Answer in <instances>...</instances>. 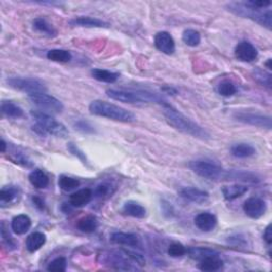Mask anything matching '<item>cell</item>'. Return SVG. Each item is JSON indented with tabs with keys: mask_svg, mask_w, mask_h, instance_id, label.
Here are the masks:
<instances>
[{
	"mask_svg": "<svg viewBox=\"0 0 272 272\" xmlns=\"http://www.w3.org/2000/svg\"><path fill=\"white\" fill-rule=\"evenodd\" d=\"M218 93L223 97H232L237 93V88L235 84L228 80H224L219 83L218 89H217Z\"/></svg>",
	"mask_w": 272,
	"mask_h": 272,
	"instance_id": "cell-37",
	"label": "cell"
},
{
	"mask_svg": "<svg viewBox=\"0 0 272 272\" xmlns=\"http://www.w3.org/2000/svg\"><path fill=\"white\" fill-rule=\"evenodd\" d=\"M32 25H33L34 30H36L37 32H40V33L44 34L47 37L53 38V37H56L58 35L57 29L54 28L50 23H48V21L45 18L36 17L33 20V23H32Z\"/></svg>",
	"mask_w": 272,
	"mask_h": 272,
	"instance_id": "cell-21",
	"label": "cell"
},
{
	"mask_svg": "<svg viewBox=\"0 0 272 272\" xmlns=\"http://www.w3.org/2000/svg\"><path fill=\"white\" fill-rule=\"evenodd\" d=\"M163 115H164L169 126L184 134L190 135L201 140H208L211 138L210 133L203 127L195 123L192 119L188 118L187 116H185L169 103L163 106Z\"/></svg>",
	"mask_w": 272,
	"mask_h": 272,
	"instance_id": "cell-1",
	"label": "cell"
},
{
	"mask_svg": "<svg viewBox=\"0 0 272 272\" xmlns=\"http://www.w3.org/2000/svg\"><path fill=\"white\" fill-rule=\"evenodd\" d=\"M46 57L49 61L57 63H68L72 59L70 51L65 49H51L47 52Z\"/></svg>",
	"mask_w": 272,
	"mask_h": 272,
	"instance_id": "cell-31",
	"label": "cell"
},
{
	"mask_svg": "<svg viewBox=\"0 0 272 272\" xmlns=\"http://www.w3.org/2000/svg\"><path fill=\"white\" fill-rule=\"evenodd\" d=\"M167 253L169 256L175 257V258L182 257L187 253V249H186V247L180 243H173L168 247Z\"/></svg>",
	"mask_w": 272,
	"mask_h": 272,
	"instance_id": "cell-39",
	"label": "cell"
},
{
	"mask_svg": "<svg viewBox=\"0 0 272 272\" xmlns=\"http://www.w3.org/2000/svg\"><path fill=\"white\" fill-rule=\"evenodd\" d=\"M234 53L238 61L245 63H251L258 57L257 49L248 41L239 42L235 47Z\"/></svg>",
	"mask_w": 272,
	"mask_h": 272,
	"instance_id": "cell-11",
	"label": "cell"
},
{
	"mask_svg": "<svg viewBox=\"0 0 272 272\" xmlns=\"http://www.w3.org/2000/svg\"><path fill=\"white\" fill-rule=\"evenodd\" d=\"M228 244H231L233 246H245L246 245V238L243 237L242 235H235L232 237H228Z\"/></svg>",
	"mask_w": 272,
	"mask_h": 272,
	"instance_id": "cell-44",
	"label": "cell"
},
{
	"mask_svg": "<svg viewBox=\"0 0 272 272\" xmlns=\"http://www.w3.org/2000/svg\"><path fill=\"white\" fill-rule=\"evenodd\" d=\"M124 252L133 260V263H135L137 265H140V266L146 265V259L144 258V256L141 254H138V253H135V252H132V251H128V250H124Z\"/></svg>",
	"mask_w": 272,
	"mask_h": 272,
	"instance_id": "cell-43",
	"label": "cell"
},
{
	"mask_svg": "<svg viewBox=\"0 0 272 272\" xmlns=\"http://www.w3.org/2000/svg\"><path fill=\"white\" fill-rule=\"evenodd\" d=\"M106 95L113 100L128 104L157 103L163 106L168 104L167 100L162 95L149 91H126L112 89L106 91Z\"/></svg>",
	"mask_w": 272,
	"mask_h": 272,
	"instance_id": "cell-2",
	"label": "cell"
},
{
	"mask_svg": "<svg viewBox=\"0 0 272 272\" xmlns=\"http://www.w3.org/2000/svg\"><path fill=\"white\" fill-rule=\"evenodd\" d=\"M32 226V221L30 217L25 214H20L15 216L11 221V228L16 235L26 234Z\"/></svg>",
	"mask_w": 272,
	"mask_h": 272,
	"instance_id": "cell-16",
	"label": "cell"
},
{
	"mask_svg": "<svg viewBox=\"0 0 272 272\" xmlns=\"http://www.w3.org/2000/svg\"><path fill=\"white\" fill-rule=\"evenodd\" d=\"M73 127L75 130H78L79 132L84 133V134H92L95 133V129L94 127L88 122L84 121V119H80V121H77L73 124Z\"/></svg>",
	"mask_w": 272,
	"mask_h": 272,
	"instance_id": "cell-41",
	"label": "cell"
},
{
	"mask_svg": "<svg viewBox=\"0 0 272 272\" xmlns=\"http://www.w3.org/2000/svg\"><path fill=\"white\" fill-rule=\"evenodd\" d=\"M225 8L227 9V11H230L231 13L239 17L251 19L258 25L267 28L268 30L271 29L272 26L271 9H258L250 4V2L230 3L226 5Z\"/></svg>",
	"mask_w": 272,
	"mask_h": 272,
	"instance_id": "cell-3",
	"label": "cell"
},
{
	"mask_svg": "<svg viewBox=\"0 0 272 272\" xmlns=\"http://www.w3.org/2000/svg\"><path fill=\"white\" fill-rule=\"evenodd\" d=\"M247 191H248V187L241 184L227 185V186L222 187L223 198L227 201H233L235 199L241 198Z\"/></svg>",
	"mask_w": 272,
	"mask_h": 272,
	"instance_id": "cell-22",
	"label": "cell"
},
{
	"mask_svg": "<svg viewBox=\"0 0 272 272\" xmlns=\"http://www.w3.org/2000/svg\"><path fill=\"white\" fill-rule=\"evenodd\" d=\"M111 242L116 245L136 247L139 244V238L137 237V235L132 233L115 232L111 235Z\"/></svg>",
	"mask_w": 272,
	"mask_h": 272,
	"instance_id": "cell-19",
	"label": "cell"
},
{
	"mask_svg": "<svg viewBox=\"0 0 272 272\" xmlns=\"http://www.w3.org/2000/svg\"><path fill=\"white\" fill-rule=\"evenodd\" d=\"M29 182L32 186H34L37 189H44L48 187L49 178L46 173L41 169H34L30 172Z\"/></svg>",
	"mask_w": 272,
	"mask_h": 272,
	"instance_id": "cell-26",
	"label": "cell"
},
{
	"mask_svg": "<svg viewBox=\"0 0 272 272\" xmlns=\"http://www.w3.org/2000/svg\"><path fill=\"white\" fill-rule=\"evenodd\" d=\"M199 263L198 268L204 272H215L223 268V260L220 258V254L203 258Z\"/></svg>",
	"mask_w": 272,
	"mask_h": 272,
	"instance_id": "cell-20",
	"label": "cell"
},
{
	"mask_svg": "<svg viewBox=\"0 0 272 272\" xmlns=\"http://www.w3.org/2000/svg\"><path fill=\"white\" fill-rule=\"evenodd\" d=\"M123 213L127 216L133 217V218H137V219H143L147 215V211L144 206L133 200L127 201L124 204Z\"/></svg>",
	"mask_w": 272,
	"mask_h": 272,
	"instance_id": "cell-18",
	"label": "cell"
},
{
	"mask_svg": "<svg viewBox=\"0 0 272 272\" xmlns=\"http://www.w3.org/2000/svg\"><path fill=\"white\" fill-rule=\"evenodd\" d=\"M245 214L252 219H258L267 212V203L265 200L258 197H251L245 201L243 205Z\"/></svg>",
	"mask_w": 272,
	"mask_h": 272,
	"instance_id": "cell-10",
	"label": "cell"
},
{
	"mask_svg": "<svg viewBox=\"0 0 272 272\" xmlns=\"http://www.w3.org/2000/svg\"><path fill=\"white\" fill-rule=\"evenodd\" d=\"M234 119L239 123L253 126L257 128H263L271 130V117L263 114L257 113H249V112H236L233 115Z\"/></svg>",
	"mask_w": 272,
	"mask_h": 272,
	"instance_id": "cell-9",
	"label": "cell"
},
{
	"mask_svg": "<svg viewBox=\"0 0 272 272\" xmlns=\"http://www.w3.org/2000/svg\"><path fill=\"white\" fill-rule=\"evenodd\" d=\"M90 113L95 116L104 117L121 123H133L136 121L135 115L119 105L103 100H94L89 106Z\"/></svg>",
	"mask_w": 272,
	"mask_h": 272,
	"instance_id": "cell-5",
	"label": "cell"
},
{
	"mask_svg": "<svg viewBox=\"0 0 272 272\" xmlns=\"http://www.w3.org/2000/svg\"><path fill=\"white\" fill-rule=\"evenodd\" d=\"M32 201H33L34 205L36 206V208H37L38 210L43 211V210L45 209V203H44V201H43L40 197H36V196H34V197L32 198Z\"/></svg>",
	"mask_w": 272,
	"mask_h": 272,
	"instance_id": "cell-46",
	"label": "cell"
},
{
	"mask_svg": "<svg viewBox=\"0 0 272 272\" xmlns=\"http://www.w3.org/2000/svg\"><path fill=\"white\" fill-rule=\"evenodd\" d=\"M19 188L14 185H8L4 186L0 190V203L2 208H5V205H9L10 203L14 202L19 196Z\"/></svg>",
	"mask_w": 272,
	"mask_h": 272,
	"instance_id": "cell-27",
	"label": "cell"
},
{
	"mask_svg": "<svg viewBox=\"0 0 272 272\" xmlns=\"http://www.w3.org/2000/svg\"><path fill=\"white\" fill-rule=\"evenodd\" d=\"M93 198V190L90 188H82L71 193L69 202L73 208H82L88 204Z\"/></svg>",
	"mask_w": 272,
	"mask_h": 272,
	"instance_id": "cell-17",
	"label": "cell"
},
{
	"mask_svg": "<svg viewBox=\"0 0 272 272\" xmlns=\"http://www.w3.org/2000/svg\"><path fill=\"white\" fill-rule=\"evenodd\" d=\"M230 152L234 158L247 159V158L253 157L256 153V150L252 145L246 144V143H239V144L233 145L230 149Z\"/></svg>",
	"mask_w": 272,
	"mask_h": 272,
	"instance_id": "cell-25",
	"label": "cell"
},
{
	"mask_svg": "<svg viewBox=\"0 0 272 272\" xmlns=\"http://www.w3.org/2000/svg\"><path fill=\"white\" fill-rule=\"evenodd\" d=\"M253 78L267 89H271V74L262 69H256L253 71Z\"/></svg>",
	"mask_w": 272,
	"mask_h": 272,
	"instance_id": "cell-38",
	"label": "cell"
},
{
	"mask_svg": "<svg viewBox=\"0 0 272 272\" xmlns=\"http://www.w3.org/2000/svg\"><path fill=\"white\" fill-rule=\"evenodd\" d=\"M99 223H98V219L93 215H88L84 216L82 218H80L77 222V227L78 230L85 233V234H91L94 233Z\"/></svg>",
	"mask_w": 272,
	"mask_h": 272,
	"instance_id": "cell-28",
	"label": "cell"
},
{
	"mask_svg": "<svg viewBox=\"0 0 272 272\" xmlns=\"http://www.w3.org/2000/svg\"><path fill=\"white\" fill-rule=\"evenodd\" d=\"M0 111H2V114L4 116L8 118L18 119L24 116L23 108L10 100H3L2 105H0Z\"/></svg>",
	"mask_w": 272,
	"mask_h": 272,
	"instance_id": "cell-24",
	"label": "cell"
},
{
	"mask_svg": "<svg viewBox=\"0 0 272 272\" xmlns=\"http://www.w3.org/2000/svg\"><path fill=\"white\" fill-rule=\"evenodd\" d=\"M29 99L34 105L41 108V111L60 114L64 110V105L59 99H57L56 97L48 95L46 93H38V94L30 95Z\"/></svg>",
	"mask_w": 272,
	"mask_h": 272,
	"instance_id": "cell-8",
	"label": "cell"
},
{
	"mask_svg": "<svg viewBox=\"0 0 272 272\" xmlns=\"http://www.w3.org/2000/svg\"><path fill=\"white\" fill-rule=\"evenodd\" d=\"M0 233H2V244L7 250L13 251L17 248V244L14 241V238L9 233V231H7L5 222H2V225H0Z\"/></svg>",
	"mask_w": 272,
	"mask_h": 272,
	"instance_id": "cell-34",
	"label": "cell"
},
{
	"mask_svg": "<svg viewBox=\"0 0 272 272\" xmlns=\"http://www.w3.org/2000/svg\"><path fill=\"white\" fill-rule=\"evenodd\" d=\"M264 239H265V242L267 243V245H271L272 243V230H271V224H269L267 227H266V230L264 232Z\"/></svg>",
	"mask_w": 272,
	"mask_h": 272,
	"instance_id": "cell-45",
	"label": "cell"
},
{
	"mask_svg": "<svg viewBox=\"0 0 272 272\" xmlns=\"http://www.w3.org/2000/svg\"><path fill=\"white\" fill-rule=\"evenodd\" d=\"M188 167L196 175L206 180L219 181L226 179L227 171L218 163L212 160H193L188 163Z\"/></svg>",
	"mask_w": 272,
	"mask_h": 272,
	"instance_id": "cell-6",
	"label": "cell"
},
{
	"mask_svg": "<svg viewBox=\"0 0 272 272\" xmlns=\"http://www.w3.org/2000/svg\"><path fill=\"white\" fill-rule=\"evenodd\" d=\"M59 186L64 191H71L80 186V181L68 176H61L59 178Z\"/></svg>",
	"mask_w": 272,
	"mask_h": 272,
	"instance_id": "cell-35",
	"label": "cell"
},
{
	"mask_svg": "<svg viewBox=\"0 0 272 272\" xmlns=\"http://www.w3.org/2000/svg\"><path fill=\"white\" fill-rule=\"evenodd\" d=\"M67 149L68 151L70 152V153L75 157V158H78L82 163H84V164H86V162H88V159H86V156L83 151H81L77 146H75L74 144L72 143H69L68 146H67Z\"/></svg>",
	"mask_w": 272,
	"mask_h": 272,
	"instance_id": "cell-42",
	"label": "cell"
},
{
	"mask_svg": "<svg viewBox=\"0 0 272 272\" xmlns=\"http://www.w3.org/2000/svg\"><path fill=\"white\" fill-rule=\"evenodd\" d=\"M30 114L35 122V124L32 126V130H33L36 134L41 136L52 135L61 138L68 136L66 127L60 122L56 121V119L48 113L41 110H33L31 111Z\"/></svg>",
	"mask_w": 272,
	"mask_h": 272,
	"instance_id": "cell-4",
	"label": "cell"
},
{
	"mask_svg": "<svg viewBox=\"0 0 272 272\" xmlns=\"http://www.w3.org/2000/svg\"><path fill=\"white\" fill-rule=\"evenodd\" d=\"M182 40L187 46L196 47L200 44L201 35L198 31H196L193 29H187L183 32Z\"/></svg>",
	"mask_w": 272,
	"mask_h": 272,
	"instance_id": "cell-33",
	"label": "cell"
},
{
	"mask_svg": "<svg viewBox=\"0 0 272 272\" xmlns=\"http://www.w3.org/2000/svg\"><path fill=\"white\" fill-rule=\"evenodd\" d=\"M10 159L12 160L15 164H18V165L26 167V168H30V167L33 166V163H32V161L29 159V157L26 153H24L23 151H20L18 149L17 150L14 149L12 152H11Z\"/></svg>",
	"mask_w": 272,
	"mask_h": 272,
	"instance_id": "cell-32",
	"label": "cell"
},
{
	"mask_svg": "<svg viewBox=\"0 0 272 272\" xmlns=\"http://www.w3.org/2000/svg\"><path fill=\"white\" fill-rule=\"evenodd\" d=\"M69 25L71 27H80V28H110V24L106 21L91 17V16H78L69 20Z\"/></svg>",
	"mask_w": 272,
	"mask_h": 272,
	"instance_id": "cell-13",
	"label": "cell"
},
{
	"mask_svg": "<svg viewBox=\"0 0 272 272\" xmlns=\"http://www.w3.org/2000/svg\"><path fill=\"white\" fill-rule=\"evenodd\" d=\"M46 244V235L42 232H34L27 237L26 247L31 253H34Z\"/></svg>",
	"mask_w": 272,
	"mask_h": 272,
	"instance_id": "cell-23",
	"label": "cell"
},
{
	"mask_svg": "<svg viewBox=\"0 0 272 272\" xmlns=\"http://www.w3.org/2000/svg\"><path fill=\"white\" fill-rule=\"evenodd\" d=\"M270 63H271V60L269 59V60H268V62H267V64H266L267 66H268V69H271V65H270Z\"/></svg>",
	"mask_w": 272,
	"mask_h": 272,
	"instance_id": "cell-49",
	"label": "cell"
},
{
	"mask_svg": "<svg viewBox=\"0 0 272 272\" xmlns=\"http://www.w3.org/2000/svg\"><path fill=\"white\" fill-rule=\"evenodd\" d=\"M92 77L96 79L99 82H104V83H115L118 78H119V73L118 72H113L106 69H101V68H94L91 71Z\"/></svg>",
	"mask_w": 272,
	"mask_h": 272,
	"instance_id": "cell-29",
	"label": "cell"
},
{
	"mask_svg": "<svg viewBox=\"0 0 272 272\" xmlns=\"http://www.w3.org/2000/svg\"><path fill=\"white\" fill-rule=\"evenodd\" d=\"M67 269V259L65 257H57L48 264L47 271L49 272H65Z\"/></svg>",
	"mask_w": 272,
	"mask_h": 272,
	"instance_id": "cell-36",
	"label": "cell"
},
{
	"mask_svg": "<svg viewBox=\"0 0 272 272\" xmlns=\"http://www.w3.org/2000/svg\"><path fill=\"white\" fill-rule=\"evenodd\" d=\"M113 192H114V190H113V187H112L111 184L102 183V184L98 185V186L96 187L94 195H95V197H97V198H106V197H108V196H111Z\"/></svg>",
	"mask_w": 272,
	"mask_h": 272,
	"instance_id": "cell-40",
	"label": "cell"
},
{
	"mask_svg": "<svg viewBox=\"0 0 272 272\" xmlns=\"http://www.w3.org/2000/svg\"><path fill=\"white\" fill-rule=\"evenodd\" d=\"M162 91L164 92L165 94H168V95H176L178 93L176 89L170 88V86H164V88L162 89Z\"/></svg>",
	"mask_w": 272,
	"mask_h": 272,
	"instance_id": "cell-47",
	"label": "cell"
},
{
	"mask_svg": "<svg viewBox=\"0 0 272 272\" xmlns=\"http://www.w3.org/2000/svg\"><path fill=\"white\" fill-rule=\"evenodd\" d=\"M154 45L161 52L171 56L176 51V43L167 31H161L154 36Z\"/></svg>",
	"mask_w": 272,
	"mask_h": 272,
	"instance_id": "cell-12",
	"label": "cell"
},
{
	"mask_svg": "<svg viewBox=\"0 0 272 272\" xmlns=\"http://www.w3.org/2000/svg\"><path fill=\"white\" fill-rule=\"evenodd\" d=\"M10 88L17 90L19 92L27 93L30 95L46 93L47 88L42 81L34 78H23V77H11L7 80Z\"/></svg>",
	"mask_w": 272,
	"mask_h": 272,
	"instance_id": "cell-7",
	"label": "cell"
},
{
	"mask_svg": "<svg viewBox=\"0 0 272 272\" xmlns=\"http://www.w3.org/2000/svg\"><path fill=\"white\" fill-rule=\"evenodd\" d=\"M187 254L190 258L195 260H202L203 258H206L213 255H219V252H217L216 250H213L211 248H204V247H196V248H189L187 249Z\"/></svg>",
	"mask_w": 272,
	"mask_h": 272,
	"instance_id": "cell-30",
	"label": "cell"
},
{
	"mask_svg": "<svg viewBox=\"0 0 272 272\" xmlns=\"http://www.w3.org/2000/svg\"><path fill=\"white\" fill-rule=\"evenodd\" d=\"M0 146H2V152H3V153H6V151H7V143H6V141L4 139L2 140V145H0Z\"/></svg>",
	"mask_w": 272,
	"mask_h": 272,
	"instance_id": "cell-48",
	"label": "cell"
},
{
	"mask_svg": "<svg viewBox=\"0 0 272 272\" xmlns=\"http://www.w3.org/2000/svg\"><path fill=\"white\" fill-rule=\"evenodd\" d=\"M179 193L185 200H188L190 202L198 203V204L204 203L210 197V193L208 191L202 190L197 187H191V186L181 188Z\"/></svg>",
	"mask_w": 272,
	"mask_h": 272,
	"instance_id": "cell-14",
	"label": "cell"
},
{
	"mask_svg": "<svg viewBox=\"0 0 272 272\" xmlns=\"http://www.w3.org/2000/svg\"><path fill=\"white\" fill-rule=\"evenodd\" d=\"M195 224L203 232H211L217 225V217L212 213H200L196 216Z\"/></svg>",
	"mask_w": 272,
	"mask_h": 272,
	"instance_id": "cell-15",
	"label": "cell"
}]
</instances>
